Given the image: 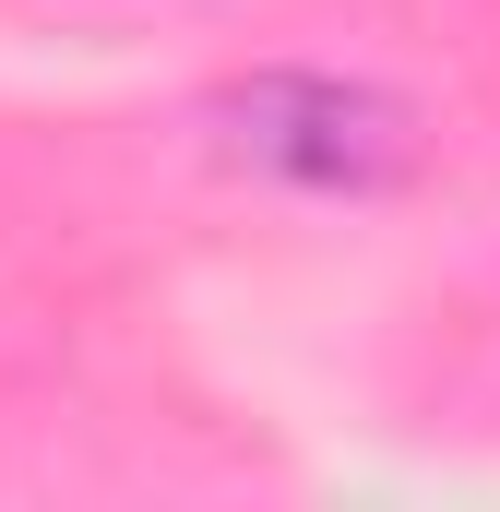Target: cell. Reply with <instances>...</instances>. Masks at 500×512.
<instances>
[{
  "mask_svg": "<svg viewBox=\"0 0 500 512\" xmlns=\"http://www.w3.org/2000/svg\"><path fill=\"white\" fill-rule=\"evenodd\" d=\"M239 155L250 167H286V179H310V191H370L405 167V120L358 96V84H322V72H274V84H250L239 108Z\"/></svg>",
  "mask_w": 500,
  "mask_h": 512,
  "instance_id": "1",
  "label": "cell"
}]
</instances>
